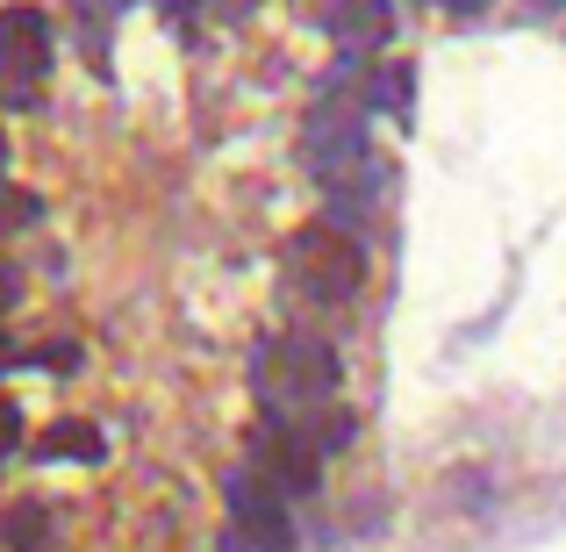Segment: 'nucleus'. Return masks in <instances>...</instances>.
I'll return each instance as SVG.
<instances>
[{
    "label": "nucleus",
    "instance_id": "f257e3e1",
    "mask_svg": "<svg viewBox=\"0 0 566 552\" xmlns=\"http://www.w3.org/2000/svg\"><path fill=\"white\" fill-rule=\"evenodd\" d=\"M251 395H259L265 424L302 430L323 402H337V352L323 337H265L251 352Z\"/></svg>",
    "mask_w": 566,
    "mask_h": 552
},
{
    "label": "nucleus",
    "instance_id": "f03ea898",
    "mask_svg": "<svg viewBox=\"0 0 566 552\" xmlns=\"http://www.w3.org/2000/svg\"><path fill=\"white\" fill-rule=\"evenodd\" d=\"M287 280L308 302H352V294L366 288V251L352 244L337 222H308L287 244Z\"/></svg>",
    "mask_w": 566,
    "mask_h": 552
},
{
    "label": "nucleus",
    "instance_id": "7ed1b4c3",
    "mask_svg": "<svg viewBox=\"0 0 566 552\" xmlns=\"http://www.w3.org/2000/svg\"><path fill=\"white\" fill-rule=\"evenodd\" d=\"M222 502H230V531H237L251 552H294L287 496H280V488H265L251 467H230V481H222Z\"/></svg>",
    "mask_w": 566,
    "mask_h": 552
},
{
    "label": "nucleus",
    "instance_id": "20e7f679",
    "mask_svg": "<svg viewBox=\"0 0 566 552\" xmlns=\"http://www.w3.org/2000/svg\"><path fill=\"white\" fill-rule=\"evenodd\" d=\"M302 158L323 187H345L352 173L366 166V123L352 108H316L308 129H302Z\"/></svg>",
    "mask_w": 566,
    "mask_h": 552
},
{
    "label": "nucleus",
    "instance_id": "39448f33",
    "mask_svg": "<svg viewBox=\"0 0 566 552\" xmlns=\"http://www.w3.org/2000/svg\"><path fill=\"white\" fill-rule=\"evenodd\" d=\"M43 72H51V14L14 0V8H0V80L14 86V101H29Z\"/></svg>",
    "mask_w": 566,
    "mask_h": 552
},
{
    "label": "nucleus",
    "instance_id": "423d86ee",
    "mask_svg": "<svg viewBox=\"0 0 566 552\" xmlns=\"http://www.w3.org/2000/svg\"><path fill=\"white\" fill-rule=\"evenodd\" d=\"M251 473H259L265 488H280V496H316V467H323V452L308 438H294V430H280V424H265L259 438H251V459H244Z\"/></svg>",
    "mask_w": 566,
    "mask_h": 552
},
{
    "label": "nucleus",
    "instance_id": "0eeeda50",
    "mask_svg": "<svg viewBox=\"0 0 566 552\" xmlns=\"http://www.w3.org/2000/svg\"><path fill=\"white\" fill-rule=\"evenodd\" d=\"M323 29H331L337 43H352V51H366V43H387L395 14H387V0H331V8H323Z\"/></svg>",
    "mask_w": 566,
    "mask_h": 552
},
{
    "label": "nucleus",
    "instance_id": "6e6552de",
    "mask_svg": "<svg viewBox=\"0 0 566 552\" xmlns=\"http://www.w3.org/2000/svg\"><path fill=\"white\" fill-rule=\"evenodd\" d=\"M51 545V510L43 502H14L0 517V552H43Z\"/></svg>",
    "mask_w": 566,
    "mask_h": 552
},
{
    "label": "nucleus",
    "instance_id": "1a4fd4ad",
    "mask_svg": "<svg viewBox=\"0 0 566 552\" xmlns=\"http://www.w3.org/2000/svg\"><path fill=\"white\" fill-rule=\"evenodd\" d=\"M36 452H43V459H101V430H86V424H51Z\"/></svg>",
    "mask_w": 566,
    "mask_h": 552
},
{
    "label": "nucleus",
    "instance_id": "9d476101",
    "mask_svg": "<svg viewBox=\"0 0 566 552\" xmlns=\"http://www.w3.org/2000/svg\"><path fill=\"white\" fill-rule=\"evenodd\" d=\"M14 452H22V409H14V402L0 395V467H8Z\"/></svg>",
    "mask_w": 566,
    "mask_h": 552
},
{
    "label": "nucleus",
    "instance_id": "9b49d317",
    "mask_svg": "<svg viewBox=\"0 0 566 552\" xmlns=\"http://www.w3.org/2000/svg\"><path fill=\"white\" fill-rule=\"evenodd\" d=\"M14 288H22V280H14L8 265H0V316H8V309H14Z\"/></svg>",
    "mask_w": 566,
    "mask_h": 552
},
{
    "label": "nucleus",
    "instance_id": "f8f14e48",
    "mask_svg": "<svg viewBox=\"0 0 566 552\" xmlns=\"http://www.w3.org/2000/svg\"><path fill=\"white\" fill-rule=\"evenodd\" d=\"M0 166H8V129H0Z\"/></svg>",
    "mask_w": 566,
    "mask_h": 552
},
{
    "label": "nucleus",
    "instance_id": "ddd939ff",
    "mask_svg": "<svg viewBox=\"0 0 566 552\" xmlns=\"http://www.w3.org/2000/svg\"><path fill=\"white\" fill-rule=\"evenodd\" d=\"M538 8H559V0H538Z\"/></svg>",
    "mask_w": 566,
    "mask_h": 552
},
{
    "label": "nucleus",
    "instance_id": "4468645a",
    "mask_svg": "<svg viewBox=\"0 0 566 552\" xmlns=\"http://www.w3.org/2000/svg\"><path fill=\"white\" fill-rule=\"evenodd\" d=\"M0 366H8V352H0Z\"/></svg>",
    "mask_w": 566,
    "mask_h": 552
}]
</instances>
